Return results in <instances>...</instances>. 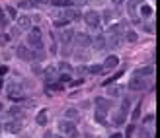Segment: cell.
Wrapping results in <instances>:
<instances>
[{"instance_id":"35","label":"cell","mask_w":160,"mask_h":138,"mask_svg":"<svg viewBox=\"0 0 160 138\" xmlns=\"http://www.w3.org/2000/svg\"><path fill=\"white\" fill-rule=\"evenodd\" d=\"M6 25H8V18H6L2 12H0V27H2V29H4Z\"/></svg>"},{"instance_id":"42","label":"cell","mask_w":160,"mask_h":138,"mask_svg":"<svg viewBox=\"0 0 160 138\" xmlns=\"http://www.w3.org/2000/svg\"><path fill=\"white\" fill-rule=\"evenodd\" d=\"M154 121V115H147V117H144V122H152Z\"/></svg>"},{"instance_id":"38","label":"cell","mask_w":160,"mask_h":138,"mask_svg":"<svg viewBox=\"0 0 160 138\" xmlns=\"http://www.w3.org/2000/svg\"><path fill=\"white\" fill-rule=\"evenodd\" d=\"M70 47H72V45H63V55H64V56H68V55L72 53Z\"/></svg>"},{"instance_id":"39","label":"cell","mask_w":160,"mask_h":138,"mask_svg":"<svg viewBox=\"0 0 160 138\" xmlns=\"http://www.w3.org/2000/svg\"><path fill=\"white\" fill-rule=\"evenodd\" d=\"M8 74V66L6 64H0V76H6Z\"/></svg>"},{"instance_id":"6","label":"cell","mask_w":160,"mask_h":138,"mask_svg":"<svg viewBox=\"0 0 160 138\" xmlns=\"http://www.w3.org/2000/svg\"><path fill=\"white\" fill-rule=\"evenodd\" d=\"M6 91H8V96H21V93H24V86H21V82H16V80H14V82H10L8 86H6Z\"/></svg>"},{"instance_id":"40","label":"cell","mask_w":160,"mask_h":138,"mask_svg":"<svg viewBox=\"0 0 160 138\" xmlns=\"http://www.w3.org/2000/svg\"><path fill=\"white\" fill-rule=\"evenodd\" d=\"M144 29H147V33H154V25L147 24V25H144Z\"/></svg>"},{"instance_id":"33","label":"cell","mask_w":160,"mask_h":138,"mask_svg":"<svg viewBox=\"0 0 160 138\" xmlns=\"http://www.w3.org/2000/svg\"><path fill=\"white\" fill-rule=\"evenodd\" d=\"M8 41H10V35H6V33H0V45H8Z\"/></svg>"},{"instance_id":"22","label":"cell","mask_w":160,"mask_h":138,"mask_svg":"<svg viewBox=\"0 0 160 138\" xmlns=\"http://www.w3.org/2000/svg\"><path fill=\"white\" fill-rule=\"evenodd\" d=\"M121 39H125L129 43H135L137 39H139V35H137V31H123V37Z\"/></svg>"},{"instance_id":"8","label":"cell","mask_w":160,"mask_h":138,"mask_svg":"<svg viewBox=\"0 0 160 138\" xmlns=\"http://www.w3.org/2000/svg\"><path fill=\"white\" fill-rule=\"evenodd\" d=\"M74 43H76L78 49H88L90 43H92V39L86 33H78V35H74Z\"/></svg>"},{"instance_id":"37","label":"cell","mask_w":160,"mask_h":138,"mask_svg":"<svg viewBox=\"0 0 160 138\" xmlns=\"http://www.w3.org/2000/svg\"><path fill=\"white\" fill-rule=\"evenodd\" d=\"M141 138H152V134H150V130H147V128H141Z\"/></svg>"},{"instance_id":"52","label":"cell","mask_w":160,"mask_h":138,"mask_svg":"<svg viewBox=\"0 0 160 138\" xmlns=\"http://www.w3.org/2000/svg\"><path fill=\"white\" fill-rule=\"evenodd\" d=\"M86 138H88V136H86Z\"/></svg>"},{"instance_id":"23","label":"cell","mask_w":160,"mask_h":138,"mask_svg":"<svg viewBox=\"0 0 160 138\" xmlns=\"http://www.w3.org/2000/svg\"><path fill=\"white\" fill-rule=\"evenodd\" d=\"M125 117L127 115H123L121 111H117L113 115V127H119V125H123V122H125Z\"/></svg>"},{"instance_id":"4","label":"cell","mask_w":160,"mask_h":138,"mask_svg":"<svg viewBox=\"0 0 160 138\" xmlns=\"http://www.w3.org/2000/svg\"><path fill=\"white\" fill-rule=\"evenodd\" d=\"M59 16L63 18V20H78L80 16H82V14H80V10L78 8H74V6H67V8H63L61 10V14H59Z\"/></svg>"},{"instance_id":"27","label":"cell","mask_w":160,"mask_h":138,"mask_svg":"<svg viewBox=\"0 0 160 138\" xmlns=\"http://www.w3.org/2000/svg\"><path fill=\"white\" fill-rule=\"evenodd\" d=\"M96 105H98V107H101V109H107V111H110V101L104 99V97H96Z\"/></svg>"},{"instance_id":"50","label":"cell","mask_w":160,"mask_h":138,"mask_svg":"<svg viewBox=\"0 0 160 138\" xmlns=\"http://www.w3.org/2000/svg\"><path fill=\"white\" fill-rule=\"evenodd\" d=\"M53 138H67V136H63V134H59V136H53Z\"/></svg>"},{"instance_id":"41","label":"cell","mask_w":160,"mask_h":138,"mask_svg":"<svg viewBox=\"0 0 160 138\" xmlns=\"http://www.w3.org/2000/svg\"><path fill=\"white\" fill-rule=\"evenodd\" d=\"M133 130H135V125H129V128H127V136H125V138H129L131 134H133Z\"/></svg>"},{"instance_id":"47","label":"cell","mask_w":160,"mask_h":138,"mask_svg":"<svg viewBox=\"0 0 160 138\" xmlns=\"http://www.w3.org/2000/svg\"><path fill=\"white\" fill-rule=\"evenodd\" d=\"M110 138H123V134H119V132H115V134H111Z\"/></svg>"},{"instance_id":"30","label":"cell","mask_w":160,"mask_h":138,"mask_svg":"<svg viewBox=\"0 0 160 138\" xmlns=\"http://www.w3.org/2000/svg\"><path fill=\"white\" fill-rule=\"evenodd\" d=\"M88 72H90V74H100L101 66H100V64H92V66H88Z\"/></svg>"},{"instance_id":"18","label":"cell","mask_w":160,"mask_h":138,"mask_svg":"<svg viewBox=\"0 0 160 138\" xmlns=\"http://www.w3.org/2000/svg\"><path fill=\"white\" fill-rule=\"evenodd\" d=\"M47 119H49L47 109H41V111L37 113V117H35V122H37L39 127H45V125H47Z\"/></svg>"},{"instance_id":"11","label":"cell","mask_w":160,"mask_h":138,"mask_svg":"<svg viewBox=\"0 0 160 138\" xmlns=\"http://www.w3.org/2000/svg\"><path fill=\"white\" fill-rule=\"evenodd\" d=\"M121 35H107L106 37V47H110V49H119V45H121Z\"/></svg>"},{"instance_id":"45","label":"cell","mask_w":160,"mask_h":138,"mask_svg":"<svg viewBox=\"0 0 160 138\" xmlns=\"http://www.w3.org/2000/svg\"><path fill=\"white\" fill-rule=\"evenodd\" d=\"M82 82H84V80H82V78H78V80H74V82H72V86H80Z\"/></svg>"},{"instance_id":"1","label":"cell","mask_w":160,"mask_h":138,"mask_svg":"<svg viewBox=\"0 0 160 138\" xmlns=\"http://www.w3.org/2000/svg\"><path fill=\"white\" fill-rule=\"evenodd\" d=\"M27 45H31V51H43L45 43H43V31L37 25L30 27V33H27Z\"/></svg>"},{"instance_id":"34","label":"cell","mask_w":160,"mask_h":138,"mask_svg":"<svg viewBox=\"0 0 160 138\" xmlns=\"http://www.w3.org/2000/svg\"><path fill=\"white\" fill-rule=\"evenodd\" d=\"M113 18V10H110V8H107L106 12H104V20L107 21V24H110V20Z\"/></svg>"},{"instance_id":"17","label":"cell","mask_w":160,"mask_h":138,"mask_svg":"<svg viewBox=\"0 0 160 138\" xmlns=\"http://www.w3.org/2000/svg\"><path fill=\"white\" fill-rule=\"evenodd\" d=\"M74 31H72V29H64L63 33H61V43H63V45H70V43H72V39H74Z\"/></svg>"},{"instance_id":"51","label":"cell","mask_w":160,"mask_h":138,"mask_svg":"<svg viewBox=\"0 0 160 138\" xmlns=\"http://www.w3.org/2000/svg\"><path fill=\"white\" fill-rule=\"evenodd\" d=\"M2 109H4V105H2V101H0V111H2Z\"/></svg>"},{"instance_id":"16","label":"cell","mask_w":160,"mask_h":138,"mask_svg":"<svg viewBox=\"0 0 160 138\" xmlns=\"http://www.w3.org/2000/svg\"><path fill=\"white\" fill-rule=\"evenodd\" d=\"M24 107H20V105H14L10 111H8V117L10 119H24Z\"/></svg>"},{"instance_id":"25","label":"cell","mask_w":160,"mask_h":138,"mask_svg":"<svg viewBox=\"0 0 160 138\" xmlns=\"http://www.w3.org/2000/svg\"><path fill=\"white\" fill-rule=\"evenodd\" d=\"M129 109H131V99H129V97H125V99L121 101V107H119V111H121L123 115H127V113H129Z\"/></svg>"},{"instance_id":"15","label":"cell","mask_w":160,"mask_h":138,"mask_svg":"<svg viewBox=\"0 0 160 138\" xmlns=\"http://www.w3.org/2000/svg\"><path fill=\"white\" fill-rule=\"evenodd\" d=\"M152 74H154V66H152V64H148V66H141V68L135 70V76H141V78L152 76Z\"/></svg>"},{"instance_id":"5","label":"cell","mask_w":160,"mask_h":138,"mask_svg":"<svg viewBox=\"0 0 160 138\" xmlns=\"http://www.w3.org/2000/svg\"><path fill=\"white\" fill-rule=\"evenodd\" d=\"M129 90H133V91H143V90H147V82H144V78L133 76V78L129 80Z\"/></svg>"},{"instance_id":"21","label":"cell","mask_w":160,"mask_h":138,"mask_svg":"<svg viewBox=\"0 0 160 138\" xmlns=\"http://www.w3.org/2000/svg\"><path fill=\"white\" fill-rule=\"evenodd\" d=\"M64 119L67 121H76L78 119V109L76 107H68L67 111H64Z\"/></svg>"},{"instance_id":"28","label":"cell","mask_w":160,"mask_h":138,"mask_svg":"<svg viewBox=\"0 0 160 138\" xmlns=\"http://www.w3.org/2000/svg\"><path fill=\"white\" fill-rule=\"evenodd\" d=\"M150 14H152V8H150V6H148V4H141V16H143V18H148Z\"/></svg>"},{"instance_id":"31","label":"cell","mask_w":160,"mask_h":138,"mask_svg":"<svg viewBox=\"0 0 160 138\" xmlns=\"http://www.w3.org/2000/svg\"><path fill=\"white\" fill-rule=\"evenodd\" d=\"M6 12H8L10 18H14V20L18 18V12H16V8H14V6H8V8H6Z\"/></svg>"},{"instance_id":"13","label":"cell","mask_w":160,"mask_h":138,"mask_svg":"<svg viewBox=\"0 0 160 138\" xmlns=\"http://www.w3.org/2000/svg\"><path fill=\"white\" fill-rule=\"evenodd\" d=\"M90 45H94V49H96V51H104L106 49V35H101V33L96 35V37L92 39Z\"/></svg>"},{"instance_id":"48","label":"cell","mask_w":160,"mask_h":138,"mask_svg":"<svg viewBox=\"0 0 160 138\" xmlns=\"http://www.w3.org/2000/svg\"><path fill=\"white\" fill-rule=\"evenodd\" d=\"M43 138H53V134H51V132H49V130H47V132H45V134H43Z\"/></svg>"},{"instance_id":"32","label":"cell","mask_w":160,"mask_h":138,"mask_svg":"<svg viewBox=\"0 0 160 138\" xmlns=\"http://www.w3.org/2000/svg\"><path fill=\"white\" fill-rule=\"evenodd\" d=\"M68 25V20H63V18H59L55 21V27H67Z\"/></svg>"},{"instance_id":"26","label":"cell","mask_w":160,"mask_h":138,"mask_svg":"<svg viewBox=\"0 0 160 138\" xmlns=\"http://www.w3.org/2000/svg\"><path fill=\"white\" fill-rule=\"evenodd\" d=\"M51 4L57 6V8H67V6L72 4V0H51Z\"/></svg>"},{"instance_id":"12","label":"cell","mask_w":160,"mask_h":138,"mask_svg":"<svg viewBox=\"0 0 160 138\" xmlns=\"http://www.w3.org/2000/svg\"><path fill=\"white\" fill-rule=\"evenodd\" d=\"M16 24H18L20 29H30V27H31V18L26 16V14H21V16L16 18Z\"/></svg>"},{"instance_id":"44","label":"cell","mask_w":160,"mask_h":138,"mask_svg":"<svg viewBox=\"0 0 160 138\" xmlns=\"http://www.w3.org/2000/svg\"><path fill=\"white\" fill-rule=\"evenodd\" d=\"M27 4H30V6H37L39 0H27Z\"/></svg>"},{"instance_id":"36","label":"cell","mask_w":160,"mask_h":138,"mask_svg":"<svg viewBox=\"0 0 160 138\" xmlns=\"http://www.w3.org/2000/svg\"><path fill=\"white\" fill-rule=\"evenodd\" d=\"M59 70H61V72H63V70H64V72H67V74H68V72H70V70H72V68H70V66H68V64H67V62H61V64H59Z\"/></svg>"},{"instance_id":"49","label":"cell","mask_w":160,"mask_h":138,"mask_svg":"<svg viewBox=\"0 0 160 138\" xmlns=\"http://www.w3.org/2000/svg\"><path fill=\"white\" fill-rule=\"evenodd\" d=\"M47 2H51V0H39V4H47Z\"/></svg>"},{"instance_id":"9","label":"cell","mask_w":160,"mask_h":138,"mask_svg":"<svg viewBox=\"0 0 160 138\" xmlns=\"http://www.w3.org/2000/svg\"><path fill=\"white\" fill-rule=\"evenodd\" d=\"M117 66H119V59L115 55H110L104 60V64H101V70H113V68H117Z\"/></svg>"},{"instance_id":"2","label":"cell","mask_w":160,"mask_h":138,"mask_svg":"<svg viewBox=\"0 0 160 138\" xmlns=\"http://www.w3.org/2000/svg\"><path fill=\"white\" fill-rule=\"evenodd\" d=\"M59 130L63 136H76V125L72 121H67V119H61L59 122Z\"/></svg>"},{"instance_id":"20","label":"cell","mask_w":160,"mask_h":138,"mask_svg":"<svg viewBox=\"0 0 160 138\" xmlns=\"http://www.w3.org/2000/svg\"><path fill=\"white\" fill-rule=\"evenodd\" d=\"M57 80V68H47V72H45V84H53Z\"/></svg>"},{"instance_id":"14","label":"cell","mask_w":160,"mask_h":138,"mask_svg":"<svg viewBox=\"0 0 160 138\" xmlns=\"http://www.w3.org/2000/svg\"><path fill=\"white\" fill-rule=\"evenodd\" d=\"M141 6V0H127V12L129 16H133V20H137V8Z\"/></svg>"},{"instance_id":"53","label":"cell","mask_w":160,"mask_h":138,"mask_svg":"<svg viewBox=\"0 0 160 138\" xmlns=\"http://www.w3.org/2000/svg\"><path fill=\"white\" fill-rule=\"evenodd\" d=\"M0 128H2V127H0Z\"/></svg>"},{"instance_id":"43","label":"cell","mask_w":160,"mask_h":138,"mask_svg":"<svg viewBox=\"0 0 160 138\" xmlns=\"http://www.w3.org/2000/svg\"><path fill=\"white\" fill-rule=\"evenodd\" d=\"M88 0H72V4H78V6H82V4H86Z\"/></svg>"},{"instance_id":"29","label":"cell","mask_w":160,"mask_h":138,"mask_svg":"<svg viewBox=\"0 0 160 138\" xmlns=\"http://www.w3.org/2000/svg\"><path fill=\"white\" fill-rule=\"evenodd\" d=\"M131 117H133V121H137L141 117V103H137V107L133 109V113H131Z\"/></svg>"},{"instance_id":"10","label":"cell","mask_w":160,"mask_h":138,"mask_svg":"<svg viewBox=\"0 0 160 138\" xmlns=\"http://www.w3.org/2000/svg\"><path fill=\"white\" fill-rule=\"evenodd\" d=\"M16 56L21 60H30V56H31V49L27 47V45H18L16 47Z\"/></svg>"},{"instance_id":"46","label":"cell","mask_w":160,"mask_h":138,"mask_svg":"<svg viewBox=\"0 0 160 138\" xmlns=\"http://www.w3.org/2000/svg\"><path fill=\"white\" fill-rule=\"evenodd\" d=\"M111 2H113L115 6H119V4H123V2H125V0H111Z\"/></svg>"},{"instance_id":"19","label":"cell","mask_w":160,"mask_h":138,"mask_svg":"<svg viewBox=\"0 0 160 138\" xmlns=\"http://www.w3.org/2000/svg\"><path fill=\"white\" fill-rule=\"evenodd\" d=\"M106 115H107V109L98 107V109H96V113H94V119H96L100 125H106Z\"/></svg>"},{"instance_id":"7","label":"cell","mask_w":160,"mask_h":138,"mask_svg":"<svg viewBox=\"0 0 160 138\" xmlns=\"http://www.w3.org/2000/svg\"><path fill=\"white\" fill-rule=\"evenodd\" d=\"M4 128L8 130L10 134H18L20 130L24 128V125H21V119H16V121L12 119V121H8V122H6V125H4Z\"/></svg>"},{"instance_id":"24","label":"cell","mask_w":160,"mask_h":138,"mask_svg":"<svg viewBox=\"0 0 160 138\" xmlns=\"http://www.w3.org/2000/svg\"><path fill=\"white\" fill-rule=\"evenodd\" d=\"M107 88H110V90H107V93H110L111 97H119V96H121V91H123L121 86H107Z\"/></svg>"},{"instance_id":"3","label":"cell","mask_w":160,"mask_h":138,"mask_svg":"<svg viewBox=\"0 0 160 138\" xmlns=\"http://www.w3.org/2000/svg\"><path fill=\"white\" fill-rule=\"evenodd\" d=\"M84 21H86V25H88V27H92V29L96 27V29H98V27H100V14L96 10L86 12L84 14Z\"/></svg>"}]
</instances>
